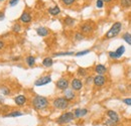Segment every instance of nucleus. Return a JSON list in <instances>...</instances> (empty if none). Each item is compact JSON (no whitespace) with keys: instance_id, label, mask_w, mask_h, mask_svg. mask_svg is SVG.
Segmentation results:
<instances>
[{"instance_id":"obj_1","label":"nucleus","mask_w":131,"mask_h":126,"mask_svg":"<svg viewBox=\"0 0 131 126\" xmlns=\"http://www.w3.org/2000/svg\"><path fill=\"white\" fill-rule=\"evenodd\" d=\"M32 106L36 110H43L49 106V100L43 96H35L32 99Z\"/></svg>"},{"instance_id":"obj_2","label":"nucleus","mask_w":131,"mask_h":126,"mask_svg":"<svg viewBox=\"0 0 131 126\" xmlns=\"http://www.w3.org/2000/svg\"><path fill=\"white\" fill-rule=\"evenodd\" d=\"M121 29H122V23H121L120 21H116V22H114V23L112 24L111 28L106 32L105 37H106V38H113V37L117 36V35L120 33Z\"/></svg>"},{"instance_id":"obj_3","label":"nucleus","mask_w":131,"mask_h":126,"mask_svg":"<svg viewBox=\"0 0 131 126\" xmlns=\"http://www.w3.org/2000/svg\"><path fill=\"white\" fill-rule=\"evenodd\" d=\"M52 105L54 108H57L59 110H65L70 106V101L67 100L65 97H59L53 100Z\"/></svg>"},{"instance_id":"obj_4","label":"nucleus","mask_w":131,"mask_h":126,"mask_svg":"<svg viewBox=\"0 0 131 126\" xmlns=\"http://www.w3.org/2000/svg\"><path fill=\"white\" fill-rule=\"evenodd\" d=\"M75 118L74 116V113L72 112H66V113H63L57 120V122L59 124H66V123H70L71 121H73Z\"/></svg>"},{"instance_id":"obj_5","label":"nucleus","mask_w":131,"mask_h":126,"mask_svg":"<svg viewBox=\"0 0 131 126\" xmlns=\"http://www.w3.org/2000/svg\"><path fill=\"white\" fill-rule=\"evenodd\" d=\"M94 30V24L92 22H85L81 25V32L83 34H88Z\"/></svg>"},{"instance_id":"obj_6","label":"nucleus","mask_w":131,"mask_h":126,"mask_svg":"<svg viewBox=\"0 0 131 126\" xmlns=\"http://www.w3.org/2000/svg\"><path fill=\"white\" fill-rule=\"evenodd\" d=\"M51 82V77L50 76H43V77H40L39 79H37L34 82V85L37 86V87H40V86H45L47 84H49Z\"/></svg>"},{"instance_id":"obj_7","label":"nucleus","mask_w":131,"mask_h":126,"mask_svg":"<svg viewBox=\"0 0 131 126\" xmlns=\"http://www.w3.org/2000/svg\"><path fill=\"white\" fill-rule=\"evenodd\" d=\"M106 81H107V79L105 78L104 75H97L96 77H94L93 83L96 87H102L106 84Z\"/></svg>"},{"instance_id":"obj_8","label":"nucleus","mask_w":131,"mask_h":126,"mask_svg":"<svg viewBox=\"0 0 131 126\" xmlns=\"http://www.w3.org/2000/svg\"><path fill=\"white\" fill-rule=\"evenodd\" d=\"M69 81L68 79H66V78H61V79L59 80V81H57V88L59 89V90H62V91H65L66 89H68L69 88Z\"/></svg>"},{"instance_id":"obj_9","label":"nucleus","mask_w":131,"mask_h":126,"mask_svg":"<svg viewBox=\"0 0 131 126\" xmlns=\"http://www.w3.org/2000/svg\"><path fill=\"white\" fill-rule=\"evenodd\" d=\"M83 88V82L78 78H75L72 81V89L74 91H80Z\"/></svg>"},{"instance_id":"obj_10","label":"nucleus","mask_w":131,"mask_h":126,"mask_svg":"<svg viewBox=\"0 0 131 126\" xmlns=\"http://www.w3.org/2000/svg\"><path fill=\"white\" fill-rule=\"evenodd\" d=\"M19 20H20L21 22H23V23H29V22H31V20H32V16H31V14H30L28 11H24V12H22V14L20 15Z\"/></svg>"},{"instance_id":"obj_11","label":"nucleus","mask_w":131,"mask_h":126,"mask_svg":"<svg viewBox=\"0 0 131 126\" xmlns=\"http://www.w3.org/2000/svg\"><path fill=\"white\" fill-rule=\"evenodd\" d=\"M14 102L17 106H23L26 102V97L24 95H18L14 98Z\"/></svg>"},{"instance_id":"obj_12","label":"nucleus","mask_w":131,"mask_h":126,"mask_svg":"<svg viewBox=\"0 0 131 126\" xmlns=\"http://www.w3.org/2000/svg\"><path fill=\"white\" fill-rule=\"evenodd\" d=\"M65 98L69 101H72L76 98V95H75V92L73 89H66L65 90Z\"/></svg>"},{"instance_id":"obj_13","label":"nucleus","mask_w":131,"mask_h":126,"mask_svg":"<svg viewBox=\"0 0 131 126\" xmlns=\"http://www.w3.org/2000/svg\"><path fill=\"white\" fill-rule=\"evenodd\" d=\"M36 33L41 36V37H45V36H48L49 34V30L47 27H43V26H40L38 28H36Z\"/></svg>"},{"instance_id":"obj_14","label":"nucleus","mask_w":131,"mask_h":126,"mask_svg":"<svg viewBox=\"0 0 131 126\" xmlns=\"http://www.w3.org/2000/svg\"><path fill=\"white\" fill-rule=\"evenodd\" d=\"M95 72L98 74V75H104L106 72H107V68L104 66V65H101L99 64L95 67Z\"/></svg>"},{"instance_id":"obj_15","label":"nucleus","mask_w":131,"mask_h":126,"mask_svg":"<svg viewBox=\"0 0 131 126\" xmlns=\"http://www.w3.org/2000/svg\"><path fill=\"white\" fill-rule=\"evenodd\" d=\"M107 115H108V117L110 118V119H112L113 121H115L116 123H118L119 122V116H118V114L113 110H108L107 111Z\"/></svg>"},{"instance_id":"obj_16","label":"nucleus","mask_w":131,"mask_h":126,"mask_svg":"<svg viewBox=\"0 0 131 126\" xmlns=\"http://www.w3.org/2000/svg\"><path fill=\"white\" fill-rule=\"evenodd\" d=\"M87 113H88L87 109H79L78 108V109H76L74 111V116H75V118H80V117L87 115Z\"/></svg>"},{"instance_id":"obj_17","label":"nucleus","mask_w":131,"mask_h":126,"mask_svg":"<svg viewBox=\"0 0 131 126\" xmlns=\"http://www.w3.org/2000/svg\"><path fill=\"white\" fill-rule=\"evenodd\" d=\"M49 13L50 14V15H52V16L59 15V14L61 13V8H60L58 5L52 6V7H49Z\"/></svg>"},{"instance_id":"obj_18","label":"nucleus","mask_w":131,"mask_h":126,"mask_svg":"<svg viewBox=\"0 0 131 126\" xmlns=\"http://www.w3.org/2000/svg\"><path fill=\"white\" fill-rule=\"evenodd\" d=\"M64 24L66 26H73L75 24V19L71 16H66L64 19Z\"/></svg>"},{"instance_id":"obj_19","label":"nucleus","mask_w":131,"mask_h":126,"mask_svg":"<svg viewBox=\"0 0 131 126\" xmlns=\"http://www.w3.org/2000/svg\"><path fill=\"white\" fill-rule=\"evenodd\" d=\"M125 52V47L124 46H120L116 50H115V54H116V57H117V60L120 59Z\"/></svg>"},{"instance_id":"obj_20","label":"nucleus","mask_w":131,"mask_h":126,"mask_svg":"<svg viewBox=\"0 0 131 126\" xmlns=\"http://www.w3.org/2000/svg\"><path fill=\"white\" fill-rule=\"evenodd\" d=\"M42 65L45 66V67H47V68H49V67H51L52 65H53V61H52V59L51 58H45L43 59V61H42Z\"/></svg>"},{"instance_id":"obj_21","label":"nucleus","mask_w":131,"mask_h":126,"mask_svg":"<svg viewBox=\"0 0 131 126\" xmlns=\"http://www.w3.org/2000/svg\"><path fill=\"white\" fill-rule=\"evenodd\" d=\"M122 39H123L125 43H127V45L131 46V33L125 32V33L122 35Z\"/></svg>"},{"instance_id":"obj_22","label":"nucleus","mask_w":131,"mask_h":126,"mask_svg":"<svg viewBox=\"0 0 131 126\" xmlns=\"http://www.w3.org/2000/svg\"><path fill=\"white\" fill-rule=\"evenodd\" d=\"M23 113L20 112V111H12V112H9L8 114L4 115V117H18V116H21Z\"/></svg>"},{"instance_id":"obj_23","label":"nucleus","mask_w":131,"mask_h":126,"mask_svg":"<svg viewBox=\"0 0 131 126\" xmlns=\"http://www.w3.org/2000/svg\"><path fill=\"white\" fill-rule=\"evenodd\" d=\"M120 5H121L123 8H130L131 0H120Z\"/></svg>"},{"instance_id":"obj_24","label":"nucleus","mask_w":131,"mask_h":126,"mask_svg":"<svg viewBox=\"0 0 131 126\" xmlns=\"http://www.w3.org/2000/svg\"><path fill=\"white\" fill-rule=\"evenodd\" d=\"M26 64H27V66H29V67H33L34 64H35V58L32 57V56L27 57V58H26Z\"/></svg>"},{"instance_id":"obj_25","label":"nucleus","mask_w":131,"mask_h":126,"mask_svg":"<svg viewBox=\"0 0 131 126\" xmlns=\"http://www.w3.org/2000/svg\"><path fill=\"white\" fill-rule=\"evenodd\" d=\"M73 51H62V52H56L53 54V57H64V56H73Z\"/></svg>"},{"instance_id":"obj_26","label":"nucleus","mask_w":131,"mask_h":126,"mask_svg":"<svg viewBox=\"0 0 131 126\" xmlns=\"http://www.w3.org/2000/svg\"><path fill=\"white\" fill-rule=\"evenodd\" d=\"M61 2H62L65 6H72V5L76 2V0H61Z\"/></svg>"},{"instance_id":"obj_27","label":"nucleus","mask_w":131,"mask_h":126,"mask_svg":"<svg viewBox=\"0 0 131 126\" xmlns=\"http://www.w3.org/2000/svg\"><path fill=\"white\" fill-rule=\"evenodd\" d=\"M84 34H83L82 32H76V34H75V40H78V41H80V40H83L84 39Z\"/></svg>"},{"instance_id":"obj_28","label":"nucleus","mask_w":131,"mask_h":126,"mask_svg":"<svg viewBox=\"0 0 131 126\" xmlns=\"http://www.w3.org/2000/svg\"><path fill=\"white\" fill-rule=\"evenodd\" d=\"M12 30H13V32H15V33H19V32H21V25L18 24V23H15L13 25V27H12Z\"/></svg>"},{"instance_id":"obj_29","label":"nucleus","mask_w":131,"mask_h":126,"mask_svg":"<svg viewBox=\"0 0 131 126\" xmlns=\"http://www.w3.org/2000/svg\"><path fill=\"white\" fill-rule=\"evenodd\" d=\"M78 75H80V76H82V77L87 76V70L84 69V68H79V69H78Z\"/></svg>"},{"instance_id":"obj_30","label":"nucleus","mask_w":131,"mask_h":126,"mask_svg":"<svg viewBox=\"0 0 131 126\" xmlns=\"http://www.w3.org/2000/svg\"><path fill=\"white\" fill-rule=\"evenodd\" d=\"M105 125L106 126H116L117 125V123H116L115 121H113L112 119H110V118H109L108 120H106V121H105Z\"/></svg>"},{"instance_id":"obj_31","label":"nucleus","mask_w":131,"mask_h":126,"mask_svg":"<svg viewBox=\"0 0 131 126\" xmlns=\"http://www.w3.org/2000/svg\"><path fill=\"white\" fill-rule=\"evenodd\" d=\"M89 52H90V50H89V49L81 50V51H79V52H77V54H76V57H83V56H85V55H88Z\"/></svg>"},{"instance_id":"obj_32","label":"nucleus","mask_w":131,"mask_h":126,"mask_svg":"<svg viewBox=\"0 0 131 126\" xmlns=\"http://www.w3.org/2000/svg\"><path fill=\"white\" fill-rule=\"evenodd\" d=\"M104 1L103 0H97L96 1V6H97V8H103L104 7Z\"/></svg>"},{"instance_id":"obj_33","label":"nucleus","mask_w":131,"mask_h":126,"mask_svg":"<svg viewBox=\"0 0 131 126\" xmlns=\"http://www.w3.org/2000/svg\"><path fill=\"white\" fill-rule=\"evenodd\" d=\"M1 92L3 93V95H9L10 94V90L7 87H2L1 88Z\"/></svg>"},{"instance_id":"obj_34","label":"nucleus","mask_w":131,"mask_h":126,"mask_svg":"<svg viewBox=\"0 0 131 126\" xmlns=\"http://www.w3.org/2000/svg\"><path fill=\"white\" fill-rule=\"evenodd\" d=\"M123 103L128 105V106H131V98H125L123 99Z\"/></svg>"},{"instance_id":"obj_35","label":"nucleus","mask_w":131,"mask_h":126,"mask_svg":"<svg viewBox=\"0 0 131 126\" xmlns=\"http://www.w3.org/2000/svg\"><path fill=\"white\" fill-rule=\"evenodd\" d=\"M18 2H19V0H9V5L10 6H15L18 4Z\"/></svg>"},{"instance_id":"obj_36","label":"nucleus","mask_w":131,"mask_h":126,"mask_svg":"<svg viewBox=\"0 0 131 126\" xmlns=\"http://www.w3.org/2000/svg\"><path fill=\"white\" fill-rule=\"evenodd\" d=\"M93 80H94L93 77H88V78L86 79V84H87V85H90V84L93 82Z\"/></svg>"},{"instance_id":"obj_37","label":"nucleus","mask_w":131,"mask_h":126,"mask_svg":"<svg viewBox=\"0 0 131 126\" xmlns=\"http://www.w3.org/2000/svg\"><path fill=\"white\" fill-rule=\"evenodd\" d=\"M4 17H5L4 12H3V11H0V20H3V19H4Z\"/></svg>"},{"instance_id":"obj_38","label":"nucleus","mask_w":131,"mask_h":126,"mask_svg":"<svg viewBox=\"0 0 131 126\" xmlns=\"http://www.w3.org/2000/svg\"><path fill=\"white\" fill-rule=\"evenodd\" d=\"M3 47H4V41L0 39V49H2Z\"/></svg>"},{"instance_id":"obj_39","label":"nucleus","mask_w":131,"mask_h":126,"mask_svg":"<svg viewBox=\"0 0 131 126\" xmlns=\"http://www.w3.org/2000/svg\"><path fill=\"white\" fill-rule=\"evenodd\" d=\"M104 1V3H111L113 0H103Z\"/></svg>"},{"instance_id":"obj_40","label":"nucleus","mask_w":131,"mask_h":126,"mask_svg":"<svg viewBox=\"0 0 131 126\" xmlns=\"http://www.w3.org/2000/svg\"><path fill=\"white\" fill-rule=\"evenodd\" d=\"M1 103H2V99L0 98V104H1Z\"/></svg>"},{"instance_id":"obj_41","label":"nucleus","mask_w":131,"mask_h":126,"mask_svg":"<svg viewBox=\"0 0 131 126\" xmlns=\"http://www.w3.org/2000/svg\"><path fill=\"white\" fill-rule=\"evenodd\" d=\"M2 1H4V0H0V2H2Z\"/></svg>"}]
</instances>
